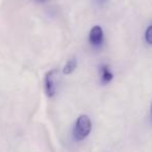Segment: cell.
Returning a JSON list of instances; mask_svg holds the SVG:
<instances>
[{"mask_svg": "<svg viewBox=\"0 0 152 152\" xmlns=\"http://www.w3.org/2000/svg\"><path fill=\"white\" fill-rule=\"evenodd\" d=\"M92 130V122L87 115H81L76 121L73 134L76 141H83L90 134Z\"/></svg>", "mask_w": 152, "mask_h": 152, "instance_id": "obj_1", "label": "cell"}, {"mask_svg": "<svg viewBox=\"0 0 152 152\" xmlns=\"http://www.w3.org/2000/svg\"><path fill=\"white\" fill-rule=\"evenodd\" d=\"M56 78L57 70H51L45 75V92L48 97H53L56 91Z\"/></svg>", "mask_w": 152, "mask_h": 152, "instance_id": "obj_2", "label": "cell"}, {"mask_svg": "<svg viewBox=\"0 0 152 152\" xmlns=\"http://www.w3.org/2000/svg\"><path fill=\"white\" fill-rule=\"evenodd\" d=\"M103 30L100 26L96 25L94 26L93 28L91 29L89 34V41L93 46H101L102 43H103Z\"/></svg>", "mask_w": 152, "mask_h": 152, "instance_id": "obj_3", "label": "cell"}, {"mask_svg": "<svg viewBox=\"0 0 152 152\" xmlns=\"http://www.w3.org/2000/svg\"><path fill=\"white\" fill-rule=\"evenodd\" d=\"M100 71H101V81L103 83H110V81L113 80V78H114V75H113V73L110 71V69H108V67L106 65H103L101 67V69H100Z\"/></svg>", "mask_w": 152, "mask_h": 152, "instance_id": "obj_4", "label": "cell"}, {"mask_svg": "<svg viewBox=\"0 0 152 152\" xmlns=\"http://www.w3.org/2000/svg\"><path fill=\"white\" fill-rule=\"evenodd\" d=\"M76 68H77V61H76V58L73 57V58L69 59L67 61V64L65 65V67L63 68V73L65 75H69V74L73 73Z\"/></svg>", "mask_w": 152, "mask_h": 152, "instance_id": "obj_5", "label": "cell"}, {"mask_svg": "<svg viewBox=\"0 0 152 152\" xmlns=\"http://www.w3.org/2000/svg\"><path fill=\"white\" fill-rule=\"evenodd\" d=\"M145 39H146V42L148 44L152 45V25H150L149 27L147 28L145 32Z\"/></svg>", "mask_w": 152, "mask_h": 152, "instance_id": "obj_6", "label": "cell"}, {"mask_svg": "<svg viewBox=\"0 0 152 152\" xmlns=\"http://www.w3.org/2000/svg\"><path fill=\"white\" fill-rule=\"evenodd\" d=\"M106 1H107V0H97V2L99 3V4H104Z\"/></svg>", "mask_w": 152, "mask_h": 152, "instance_id": "obj_7", "label": "cell"}, {"mask_svg": "<svg viewBox=\"0 0 152 152\" xmlns=\"http://www.w3.org/2000/svg\"><path fill=\"white\" fill-rule=\"evenodd\" d=\"M39 2H44V1H46V0H38Z\"/></svg>", "mask_w": 152, "mask_h": 152, "instance_id": "obj_8", "label": "cell"}, {"mask_svg": "<svg viewBox=\"0 0 152 152\" xmlns=\"http://www.w3.org/2000/svg\"><path fill=\"white\" fill-rule=\"evenodd\" d=\"M151 118H152V102H151Z\"/></svg>", "mask_w": 152, "mask_h": 152, "instance_id": "obj_9", "label": "cell"}]
</instances>
